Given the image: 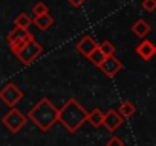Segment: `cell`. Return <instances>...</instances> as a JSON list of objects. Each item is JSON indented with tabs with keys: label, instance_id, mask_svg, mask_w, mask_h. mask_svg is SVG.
I'll return each instance as SVG.
<instances>
[{
	"label": "cell",
	"instance_id": "obj_1",
	"mask_svg": "<svg viewBox=\"0 0 156 146\" xmlns=\"http://www.w3.org/2000/svg\"><path fill=\"white\" fill-rule=\"evenodd\" d=\"M86 119H87V111L78 104L75 98H70L58 110L57 122H60L69 132H76L86 122Z\"/></svg>",
	"mask_w": 156,
	"mask_h": 146
},
{
	"label": "cell",
	"instance_id": "obj_2",
	"mask_svg": "<svg viewBox=\"0 0 156 146\" xmlns=\"http://www.w3.org/2000/svg\"><path fill=\"white\" fill-rule=\"evenodd\" d=\"M31 122H34L41 131H49L58 119V108L48 99L41 98L29 111L26 116Z\"/></svg>",
	"mask_w": 156,
	"mask_h": 146
},
{
	"label": "cell",
	"instance_id": "obj_3",
	"mask_svg": "<svg viewBox=\"0 0 156 146\" xmlns=\"http://www.w3.org/2000/svg\"><path fill=\"white\" fill-rule=\"evenodd\" d=\"M41 52H43V47L34 38H31L25 46H22L17 52H14V55L19 58V61L23 65H29L41 55Z\"/></svg>",
	"mask_w": 156,
	"mask_h": 146
},
{
	"label": "cell",
	"instance_id": "obj_4",
	"mask_svg": "<svg viewBox=\"0 0 156 146\" xmlns=\"http://www.w3.org/2000/svg\"><path fill=\"white\" fill-rule=\"evenodd\" d=\"M2 123L5 125V128H6L9 132L17 134V132L28 123V117H26L22 111H19V110L14 107V108H11V110L3 116Z\"/></svg>",
	"mask_w": 156,
	"mask_h": 146
},
{
	"label": "cell",
	"instance_id": "obj_5",
	"mask_svg": "<svg viewBox=\"0 0 156 146\" xmlns=\"http://www.w3.org/2000/svg\"><path fill=\"white\" fill-rule=\"evenodd\" d=\"M23 91L12 82L6 84L2 90H0V101L3 104H6L9 108H14L22 99H23Z\"/></svg>",
	"mask_w": 156,
	"mask_h": 146
},
{
	"label": "cell",
	"instance_id": "obj_6",
	"mask_svg": "<svg viewBox=\"0 0 156 146\" xmlns=\"http://www.w3.org/2000/svg\"><path fill=\"white\" fill-rule=\"evenodd\" d=\"M31 38H32L31 32H29L28 29H22V28H14V29L8 34V37H6V40H8V43H9V47H11L12 53L17 52L22 46H25Z\"/></svg>",
	"mask_w": 156,
	"mask_h": 146
},
{
	"label": "cell",
	"instance_id": "obj_7",
	"mask_svg": "<svg viewBox=\"0 0 156 146\" xmlns=\"http://www.w3.org/2000/svg\"><path fill=\"white\" fill-rule=\"evenodd\" d=\"M98 68L104 73L107 78H113V76H116L118 73L121 71V68H122V62H121L115 55H112V56H106L104 61L98 65Z\"/></svg>",
	"mask_w": 156,
	"mask_h": 146
},
{
	"label": "cell",
	"instance_id": "obj_8",
	"mask_svg": "<svg viewBox=\"0 0 156 146\" xmlns=\"http://www.w3.org/2000/svg\"><path fill=\"white\" fill-rule=\"evenodd\" d=\"M124 119L119 116V113L116 110H110L107 113H104V119H103V126H106V129L109 132H115L121 125H122Z\"/></svg>",
	"mask_w": 156,
	"mask_h": 146
},
{
	"label": "cell",
	"instance_id": "obj_9",
	"mask_svg": "<svg viewBox=\"0 0 156 146\" xmlns=\"http://www.w3.org/2000/svg\"><path fill=\"white\" fill-rule=\"evenodd\" d=\"M97 47H98V43H97V41H95V40L90 37V35L83 37L80 41L76 43V50L80 52L83 56H86V58H87V56H89V55H90V53H92V52L97 49Z\"/></svg>",
	"mask_w": 156,
	"mask_h": 146
},
{
	"label": "cell",
	"instance_id": "obj_10",
	"mask_svg": "<svg viewBox=\"0 0 156 146\" xmlns=\"http://www.w3.org/2000/svg\"><path fill=\"white\" fill-rule=\"evenodd\" d=\"M136 53H138V56L142 58L144 61H150V59L153 58V55L156 53V47L153 46L151 41H148V40L144 38V40L136 46Z\"/></svg>",
	"mask_w": 156,
	"mask_h": 146
},
{
	"label": "cell",
	"instance_id": "obj_11",
	"mask_svg": "<svg viewBox=\"0 0 156 146\" xmlns=\"http://www.w3.org/2000/svg\"><path fill=\"white\" fill-rule=\"evenodd\" d=\"M150 29H151V28H150V25H148L145 20H142V18H141V20H138V22L132 26V32H133L138 38H142V40H144V37H147V35H148Z\"/></svg>",
	"mask_w": 156,
	"mask_h": 146
},
{
	"label": "cell",
	"instance_id": "obj_12",
	"mask_svg": "<svg viewBox=\"0 0 156 146\" xmlns=\"http://www.w3.org/2000/svg\"><path fill=\"white\" fill-rule=\"evenodd\" d=\"M103 119H104V113H103L100 108H95V110H92L90 113H87L86 122H89V123L97 129V128L103 126Z\"/></svg>",
	"mask_w": 156,
	"mask_h": 146
},
{
	"label": "cell",
	"instance_id": "obj_13",
	"mask_svg": "<svg viewBox=\"0 0 156 146\" xmlns=\"http://www.w3.org/2000/svg\"><path fill=\"white\" fill-rule=\"evenodd\" d=\"M34 25L40 29V31H48L52 25H54V18L49 14H43L34 18Z\"/></svg>",
	"mask_w": 156,
	"mask_h": 146
},
{
	"label": "cell",
	"instance_id": "obj_14",
	"mask_svg": "<svg viewBox=\"0 0 156 146\" xmlns=\"http://www.w3.org/2000/svg\"><path fill=\"white\" fill-rule=\"evenodd\" d=\"M119 116L122 117V119H129V117H132L135 113H136V107H135V104H132L130 101H124L121 105H119Z\"/></svg>",
	"mask_w": 156,
	"mask_h": 146
},
{
	"label": "cell",
	"instance_id": "obj_15",
	"mask_svg": "<svg viewBox=\"0 0 156 146\" xmlns=\"http://www.w3.org/2000/svg\"><path fill=\"white\" fill-rule=\"evenodd\" d=\"M14 25H16V28L28 29V28L32 25V20H31V17H29V15H26L25 12H22V14H19V15L16 17V20H14Z\"/></svg>",
	"mask_w": 156,
	"mask_h": 146
},
{
	"label": "cell",
	"instance_id": "obj_16",
	"mask_svg": "<svg viewBox=\"0 0 156 146\" xmlns=\"http://www.w3.org/2000/svg\"><path fill=\"white\" fill-rule=\"evenodd\" d=\"M98 49L101 50V53L104 56H112L115 53V46L110 43V41H101L98 44Z\"/></svg>",
	"mask_w": 156,
	"mask_h": 146
},
{
	"label": "cell",
	"instance_id": "obj_17",
	"mask_svg": "<svg viewBox=\"0 0 156 146\" xmlns=\"http://www.w3.org/2000/svg\"><path fill=\"white\" fill-rule=\"evenodd\" d=\"M104 58H106V56L101 53V50H100L98 47H97V49H95V50H94V52H92V53L87 56V59H89L94 65H97V67H98V65H100V64L104 61Z\"/></svg>",
	"mask_w": 156,
	"mask_h": 146
},
{
	"label": "cell",
	"instance_id": "obj_18",
	"mask_svg": "<svg viewBox=\"0 0 156 146\" xmlns=\"http://www.w3.org/2000/svg\"><path fill=\"white\" fill-rule=\"evenodd\" d=\"M32 12H34V15H35V17H38V15L48 14V12H49V9H48V6H46L43 2H38V3H35V5L32 6Z\"/></svg>",
	"mask_w": 156,
	"mask_h": 146
},
{
	"label": "cell",
	"instance_id": "obj_19",
	"mask_svg": "<svg viewBox=\"0 0 156 146\" xmlns=\"http://www.w3.org/2000/svg\"><path fill=\"white\" fill-rule=\"evenodd\" d=\"M142 8L147 12H153L156 9V0H142Z\"/></svg>",
	"mask_w": 156,
	"mask_h": 146
},
{
	"label": "cell",
	"instance_id": "obj_20",
	"mask_svg": "<svg viewBox=\"0 0 156 146\" xmlns=\"http://www.w3.org/2000/svg\"><path fill=\"white\" fill-rule=\"evenodd\" d=\"M106 146H124V141H122L119 137L113 135V137H110V138H109V141H107V144H106Z\"/></svg>",
	"mask_w": 156,
	"mask_h": 146
},
{
	"label": "cell",
	"instance_id": "obj_21",
	"mask_svg": "<svg viewBox=\"0 0 156 146\" xmlns=\"http://www.w3.org/2000/svg\"><path fill=\"white\" fill-rule=\"evenodd\" d=\"M67 2L73 6V8H80L81 5H84V2L86 0H67Z\"/></svg>",
	"mask_w": 156,
	"mask_h": 146
}]
</instances>
